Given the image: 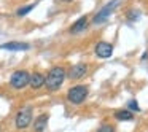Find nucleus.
I'll return each mask as SVG.
<instances>
[{"label":"nucleus","mask_w":148,"mask_h":132,"mask_svg":"<svg viewBox=\"0 0 148 132\" xmlns=\"http://www.w3.org/2000/svg\"><path fill=\"white\" fill-rule=\"evenodd\" d=\"M29 80H30L29 72L16 70V72H13V75L10 77V86L13 88V89H24V88L29 84Z\"/></svg>","instance_id":"nucleus-5"},{"label":"nucleus","mask_w":148,"mask_h":132,"mask_svg":"<svg viewBox=\"0 0 148 132\" xmlns=\"http://www.w3.org/2000/svg\"><path fill=\"white\" fill-rule=\"evenodd\" d=\"M48 124V115H40L38 118L34 121V131L35 132H43Z\"/></svg>","instance_id":"nucleus-11"},{"label":"nucleus","mask_w":148,"mask_h":132,"mask_svg":"<svg viewBox=\"0 0 148 132\" xmlns=\"http://www.w3.org/2000/svg\"><path fill=\"white\" fill-rule=\"evenodd\" d=\"M115 118L118 121H132L134 119V113L129 111V110H118V111H115Z\"/></svg>","instance_id":"nucleus-12"},{"label":"nucleus","mask_w":148,"mask_h":132,"mask_svg":"<svg viewBox=\"0 0 148 132\" xmlns=\"http://www.w3.org/2000/svg\"><path fill=\"white\" fill-rule=\"evenodd\" d=\"M86 72H88V65L86 64H77L69 70L67 75H69L70 80H80V78H83L84 75H86Z\"/></svg>","instance_id":"nucleus-8"},{"label":"nucleus","mask_w":148,"mask_h":132,"mask_svg":"<svg viewBox=\"0 0 148 132\" xmlns=\"http://www.w3.org/2000/svg\"><path fill=\"white\" fill-rule=\"evenodd\" d=\"M97 132H115V127L110 126V124H105V126H102V127H99Z\"/></svg>","instance_id":"nucleus-15"},{"label":"nucleus","mask_w":148,"mask_h":132,"mask_svg":"<svg viewBox=\"0 0 148 132\" xmlns=\"http://www.w3.org/2000/svg\"><path fill=\"white\" fill-rule=\"evenodd\" d=\"M35 5H37V3H32V5H27V7H23V8H19V10L16 11V14H18L19 18L26 16L27 13H30V11H32L34 8H35Z\"/></svg>","instance_id":"nucleus-13"},{"label":"nucleus","mask_w":148,"mask_h":132,"mask_svg":"<svg viewBox=\"0 0 148 132\" xmlns=\"http://www.w3.org/2000/svg\"><path fill=\"white\" fill-rule=\"evenodd\" d=\"M88 97V88L83 86V84H77V86L70 88L67 92V99L70 103H75V105H80V103L84 102V99Z\"/></svg>","instance_id":"nucleus-3"},{"label":"nucleus","mask_w":148,"mask_h":132,"mask_svg":"<svg viewBox=\"0 0 148 132\" xmlns=\"http://www.w3.org/2000/svg\"><path fill=\"white\" fill-rule=\"evenodd\" d=\"M119 3H121V0H112V2H108L103 8H100L96 13V16H94V24H103L110 18V14L118 8Z\"/></svg>","instance_id":"nucleus-4"},{"label":"nucleus","mask_w":148,"mask_h":132,"mask_svg":"<svg viewBox=\"0 0 148 132\" xmlns=\"http://www.w3.org/2000/svg\"><path fill=\"white\" fill-rule=\"evenodd\" d=\"M94 53H96V56L100 59H108L110 56L113 54V45L112 43H107V42H100L96 45Z\"/></svg>","instance_id":"nucleus-6"},{"label":"nucleus","mask_w":148,"mask_h":132,"mask_svg":"<svg viewBox=\"0 0 148 132\" xmlns=\"http://www.w3.org/2000/svg\"><path fill=\"white\" fill-rule=\"evenodd\" d=\"M127 110L129 111H140V107H138L137 100H129L127 102Z\"/></svg>","instance_id":"nucleus-14"},{"label":"nucleus","mask_w":148,"mask_h":132,"mask_svg":"<svg viewBox=\"0 0 148 132\" xmlns=\"http://www.w3.org/2000/svg\"><path fill=\"white\" fill-rule=\"evenodd\" d=\"M61 2H65V3H67V2H72V0H61Z\"/></svg>","instance_id":"nucleus-16"},{"label":"nucleus","mask_w":148,"mask_h":132,"mask_svg":"<svg viewBox=\"0 0 148 132\" xmlns=\"http://www.w3.org/2000/svg\"><path fill=\"white\" fill-rule=\"evenodd\" d=\"M29 86L32 89H40V88L45 86V75L40 73V72H34L30 75V80H29Z\"/></svg>","instance_id":"nucleus-9"},{"label":"nucleus","mask_w":148,"mask_h":132,"mask_svg":"<svg viewBox=\"0 0 148 132\" xmlns=\"http://www.w3.org/2000/svg\"><path fill=\"white\" fill-rule=\"evenodd\" d=\"M88 29V18L83 16L80 18L78 21H75L73 24L70 26V34H81Z\"/></svg>","instance_id":"nucleus-10"},{"label":"nucleus","mask_w":148,"mask_h":132,"mask_svg":"<svg viewBox=\"0 0 148 132\" xmlns=\"http://www.w3.org/2000/svg\"><path fill=\"white\" fill-rule=\"evenodd\" d=\"M0 49H7V51H27V49H30V45L24 42H8V43L0 45Z\"/></svg>","instance_id":"nucleus-7"},{"label":"nucleus","mask_w":148,"mask_h":132,"mask_svg":"<svg viewBox=\"0 0 148 132\" xmlns=\"http://www.w3.org/2000/svg\"><path fill=\"white\" fill-rule=\"evenodd\" d=\"M65 77H67V72L64 67H53L49 68V72L45 77V86L48 88V91H58L62 86Z\"/></svg>","instance_id":"nucleus-1"},{"label":"nucleus","mask_w":148,"mask_h":132,"mask_svg":"<svg viewBox=\"0 0 148 132\" xmlns=\"http://www.w3.org/2000/svg\"><path fill=\"white\" fill-rule=\"evenodd\" d=\"M34 119V110L32 107H23L19 111L16 113V118H14V124L18 129H26L32 124Z\"/></svg>","instance_id":"nucleus-2"}]
</instances>
